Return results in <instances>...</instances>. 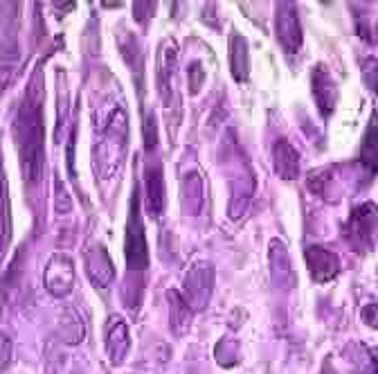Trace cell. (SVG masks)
I'll use <instances>...</instances> for the list:
<instances>
[{"label":"cell","mask_w":378,"mask_h":374,"mask_svg":"<svg viewBox=\"0 0 378 374\" xmlns=\"http://www.w3.org/2000/svg\"><path fill=\"white\" fill-rule=\"evenodd\" d=\"M43 83L37 70L25 92V99L16 113L14 138L21 156L23 178L28 185H37L46 167V122H43Z\"/></svg>","instance_id":"cell-1"},{"label":"cell","mask_w":378,"mask_h":374,"mask_svg":"<svg viewBox=\"0 0 378 374\" xmlns=\"http://www.w3.org/2000/svg\"><path fill=\"white\" fill-rule=\"evenodd\" d=\"M124 255L128 270L142 273L149 268V244H147V233H144L142 215H140V190L137 183L133 185V197H131V210H128V221H126V239H124Z\"/></svg>","instance_id":"cell-2"},{"label":"cell","mask_w":378,"mask_h":374,"mask_svg":"<svg viewBox=\"0 0 378 374\" xmlns=\"http://www.w3.org/2000/svg\"><path fill=\"white\" fill-rule=\"evenodd\" d=\"M43 284L54 297H66L74 286V262L68 253H54L43 270Z\"/></svg>","instance_id":"cell-3"},{"label":"cell","mask_w":378,"mask_h":374,"mask_svg":"<svg viewBox=\"0 0 378 374\" xmlns=\"http://www.w3.org/2000/svg\"><path fill=\"white\" fill-rule=\"evenodd\" d=\"M212 284H214V268L210 264H196L189 273L185 275V286H183V300L192 311H201L208 304L212 295Z\"/></svg>","instance_id":"cell-4"},{"label":"cell","mask_w":378,"mask_h":374,"mask_svg":"<svg viewBox=\"0 0 378 374\" xmlns=\"http://www.w3.org/2000/svg\"><path fill=\"white\" fill-rule=\"evenodd\" d=\"M83 262H86V273L92 279V284L97 288H108L113 284L115 279V266H113V259H110L108 250L104 246H90L88 250L83 255Z\"/></svg>","instance_id":"cell-5"},{"label":"cell","mask_w":378,"mask_h":374,"mask_svg":"<svg viewBox=\"0 0 378 374\" xmlns=\"http://www.w3.org/2000/svg\"><path fill=\"white\" fill-rule=\"evenodd\" d=\"M144 190H147V212L151 217H160L165 210V176L158 160H149L144 167Z\"/></svg>","instance_id":"cell-6"},{"label":"cell","mask_w":378,"mask_h":374,"mask_svg":"<svg viewBox=\"0 0 378 374\" xmlns=\"http://www.w3.org/2000/svg\"><path fill=\"white\" fill-rule=\"evenodd\" d=\"M131 347V338H128V327L124 318L113 316L106 325V350L113 365H119L124 361V356Z\"/></svg>","instance_id":"cell-7"},{"label":"cell","mask_w":378,"mask_h":374,"mask_svg":"<svg viewBox=\"0 0 378 374\" xmlns=\"http://www.w3.org/2000/svg\"><path fill=\"white\" fill-rule=\"evenodd\" d=\"M277 39L281 41V46L286 48L288 52H295L299 48V41H302L297 16L290 5H281V10L277 14Z\"/></svg>","instance_id":"cell-8"},{"label":"cell","mask_w":378,"mask_h":374,"mask_svg":"<svg viewBox=\"0 0 378 374\" xmlns=\"http://www.w3.org/2000/svg\"><path fill=\"white\" fill-rule=\"evenodd\" d=\"M167 297H169V309H171V329H174L176 336H183L189 329V322H192V309L187 307L183 295L176 291H169Z\"/></svg>","instance_id":"cell-9"},{"label":"cell","mask_w":378,"mask_h":374,"mask_svg":"<svg viewBox=\"0 0 378 374\" xmlns=\"http://www.w3.org/2000/svg\"><path fill=\"white\" fill-rule=\"evenodd\" d=\"M230 68L237 81H243L248 77V46L239 34L230 37Z\"/></svg>","instance_id":"cell-10"},{"label":"cell","mask_w":378,"mask_h":374,"mask_svg":"<svg viewBox=\"0 0 378 374\" xmlns=\"http://www.w3.org/2000/svg\"><path fill=\"white\" fill-rule=\"evenodd\" d=\"M183 206L187 215H199L203 206V183L199 174H187L183 178Z\"/></svg>","instance_id":"cell-11"},{"label":"cell","mask_w":378,"mask_h":374,"mask_svg":"<svg viewBox=\"0 0 378 374\" xmlns=\"http://www.w3.org/2000/svg\"><path fill=\"white\" fill-rule=\"evenodd\" d=\"M12 239V219H10V199H7V181L0 167V255L5 253Z\"/></svg>","instance_id":"cell-12"},{"label":"cell","mask_w":378,"mask_h":374,"mask_svg":"<svg viewBox=\"0 0 378 374\" xmlns=\"http://www.w3.org/2000/svg\"><path fill=\"white\" fill-rule=\"evenodd\" d=\"M275 156H277V172L284 178H295L297 174V154L288 147L286 142H279L275 147Z\"/></svg>","instance_id":"cell-13"},{"label":"cell","mask_w":378,"mask_h":374,"mask_svg":"<svg viewBox=\"0 0 378 374\" xmlns=\"http://www.w3.org/2000/svg\"><path fill=\"white\" fill-rule=\"evenodd\" d=\"M158 144V129H156V117L153 115H147V120H144V147L151 154L153 149H156Z\"/></svg>","instance_id":"cell-14"},{"label":"cell","mask_w":378,"mask_h":374,"mask_svg":"<svg viewBox=\"0 0 378 374\" xmlns=\"http://www.w3.org/2000/svg\"><path fill=\"white\" fill-rule=\"evenodd\" d=\"M187 77H189V86H192V92H199L203 81H205V70L201 68V63H192L187 70Z\"/></svg>","instance_id":"cell-15"},{"label":"cell","mask_w":378,"mask_h":374,"mask_svg":"<svg viewBox=\"0 0 378 374\" xmlns=\"http://www.w3.org/2000/svg\"><path fill=\"white\" fill-rule=\"evenodd\" d=\"M57 185V212H70V197H68L66 187H61V178H54Z\"/></svg>","instance_id":"cell-16"},{"label":"cell","mask_w":378,"mask_h":374,"mask_svg":"<svg viewBox=\"0 0 378 374\" xmlns=\"http://www.w3.org/2000/svg\"><path fill=\"white\" fill-rule=\"evenodd\" d=\"M12 359V343L5 334H0V370L5 368Z\"/></svg>","instance_id":"cell-17"},{"label":"cell","mask_w":378,"mask_h":374,"mask_svg":"<svg viewBox=\"0 0 378 374\" xmlns=\"http://www.w3.org/2000/svg\"><path fill=\"white\" fill-rule=\"evenodd\" d=\"M74 140H77V126H72L70 140H68V169H70V174H74Z\"/></svg>","instance_id":"cell-18"}]
</instances>
